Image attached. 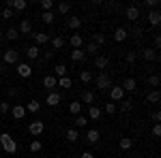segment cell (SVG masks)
<instances>
[{"instance_id":"1","label":"cell","mask_w":161,"mask_h":158,"mask_svg":"<svg viewBox=\"0 0 161 158\" xmlns=\"http://www.w3.org/2000/svg\"><path fill=\"white\" fill-rule=\"evenodd\" d=\"M0 145H2V150H4L7 154H15V152H17V143H15V139H13L9 133L0 135Z\"/></svg>"},{"instance_id":"2","label":"cell","mask_w":161,"mask_h":158,"mask_svg":"<svg viewBox=\"0 0 161 158\" xmlns=\"http://www.w3.org/2000/svg\"><path fill=\"white\" fill-rule=\"evenodd\" d=\"M17 62H19V51H17V49H7V51H4V54H2V64H7V66H9V64H17Z\"/></svg>"},{"instance_id":"3","label":"cell","mask_w":161,"mask_h":158,"mask_svg":"<svg viewBox=\"0 0 161 158\" xmlns=\"http://www.w3.org/2000/svg\"><path fill=\"white\" fill-rule=\"evenodd\" d=\"M43 130H45V122H43V120H35V122L28 124V133L32 135V137H39Z\"/></svg>"},{"instance_id":"4","label":"cell","mask_w":161,"mask_h":158,"mask_svg":"<svg viewBox=\"0 0 161 158\" xmlns=\"http://www.w3.org/2000/svg\"><path fill=\"white\" fill-rule=\"evenodd\" d=\"M110 85H112V79H110V75H108V73L97 75V88H99V90H108Z\"/></svg>"},{"instance_id":"5","label":"cell","mask_w":161,"mask_h":158,"mask_svg":"<svg viewBox=\"0 0 161 158\" xmlns=\"http://www.w3.org/2000/svg\"><path fill=\"white\" fill-rule=\"evenodd\" d=\"M17 75H19V77H30V75H32V66H30V64H28V62H17Z\"/></svg>"},{"instance_id":"6","label":"cell","mask_w":161,"mask_h":158,"mask_svg":"<svg viewBox=\"0 0 161 158\" xmlns=\"http://www.w3.org/2000/svg\"><path fill=\"white\" fill-rule=\"evenodd\" d=\"M123 96H125V90L120 88V85H112V88H110V98H112V100L120 103V100H123Z\"/></svg>"},{"instance_id":"7","label":"cell","mask_w":161,"mask_h":158,"mask_svg":"<svg viewBox=\"0 0 161 158\" xmlns=\"http://www.w3.org/2000/svg\"><path fill=\"white\" fill-rule=\"evenodd\" d=\"M11 115H13V120H24L26 118V107L24 105H13L11 107Z\"/></svg>"},{"instance_id":"8","label":"cell","mask_w":161,"mask_h":158,"mask_svg":"<svg viewBox=\"0 0 161 158\" xmlns=\"http://www.w3.org/2000/svg\"><path fill=\"white\" fill-rule=\"evenodd\" d=\"M80 103H82V105H88V107H90V105L95 103V94H92L90 90H84V92H82V96H80Z\"/></svg>"},{"instance_id":"9","label":"cell","mask_w":161,"mask_h":158,"mask_svg":"<svg viewBox=\"0 0 161 158\" xmlns=\"http://www.w3.org/2000/svg\"><path fill=\"white\" fill-rule=\"evenodd\" d=\"M17 32H19V34H30V32H32V24H30L28 19H22L19 26H17Z\"/></svg>"},{"instance_id":"10","label":"cell","mask_w":161,"mask_h":158,"mask_svg":"<svg viewBox=\"0 0 161 158\" xmlns=\"http://www.w3.org/2000/svg\"><path fill=\"white\" fill-rule=\"evenodd\" d=\"M64 137H67V141H71V143H75V141L80 139V130L71 126V128H67V130H64Z\"/></svg>"},{"instance_id":"11","label":"cell","mask_w":161,"mask_h":158,"mask_svg":"<svg viewBox=\"0 0 161 158\" xmlns=\"http://www.w3.org/2000/svg\"><path fill=\"white\" fill-rule=\"evenodd\" d=\"M52 71H54V77H56V79H60V77H67V73H69V69H67L64 64H56Z\"/></svg>"},{"instance_id":"12","label":"cell","mask_w":161,"mask_h":158,"mask_svg":"<svg viewBox=\"0 0 161 158\" xmlns=\"http://www.w3.org/2000/svg\"><path fill=\"white\" fill-rule=\"evenodd\" d=\"M69 43H71V47H73V49H82V45H84V38H82V34H71Z\"/></svg>"},{"instance_id":"13","label":"cell","mask_w":161,"mask_h":158,"mask_svg":"<svg viewBox=\"0 0 161 158\" xmlns=\"http://www.w3.org/2000/svg\"><path fill=\"white\" fill-rule=\"evenodd\" d=\"M86 126H88V118H84L82 113L73 118V128H86Z\"/></svg>"},{"instance_id":"14","label":"cell","mask_w":161,"mask_h":158,"mask_svg":"<svg viewBox=\"0 0 161 158\" xmlns=\"http://www.w3.org/2000/svg\"><path fill=\"white\" fill-rule=\"evenodd\" d=\"M137 17H140V9H137L136 4H131V7H127V19H131V22H136Z\"/></svg>"},{"instance_id":"15","label":"cell","mask_w":161,"mask_h":158,"mask_svg":"<svg viewBox=\"0 0 161 158\" xmlns=\"http://www.w3.org/2000/svg\"><path fill=\"white\" fill-rule=\"evenodd\" d=\"M127 37H129V32H127L125 28H116V30H114V41H116V43H123Z\"/></svg>"},{"instance_id":"16","label":"cell","mask_w":161,"mask_h":158,"mask_svg":"<svg viewBox=\"0 0 161 158\" xmlns=\"http://www.w3.org/2000/svg\"><path fill=\"white\" fill-rule=\"evenodd\" d=\"M32 37H35V43H37V47H39V45H45V43L50 41V34H45V32H35Z\"/></svg>"},{"instance_id":"17","label":"cell","mask_w":161,"mask_h":158,"mask_svg":"<svg viewBox=\"0 0 161 158\" xmlns=\"http://www.w3.org/2000/svg\"><path fill=\"white\" fill-rule=\"evenodd\" d=\"M69 58L73 62H82L84 58H86V54H84V49H73L71 54H69Z\"/></svg>"},{"instance_id":"18","label":"cell","mask_w":161,"mask_h":158,"mask_svg":"<svg viewBox=\"0 0 161 158\" xmlns=\"http://www.w3.org/2000/svg\"><path fill=\"white\" fill-rule=\"evenodd\" d=\"M101 118V109L97 105H90L88 107V120H99Z\"/></svg>"},{"instance_id":"19","label":"cell","mask_w":161,"mask_h":158,"mask_svg":"<svg viewBox=\"0 0 161 158\" xmlns=\"http://www.w3.org/2000/svg\"><path fill=\"white\" fill-rule=\"evenodd\" d=\"M69 113H71V115H80V113H82V103H80V100L69 103Z\"/></svg>"},{"instance_id":"20","label":"cell","mask_w":161,"mask_h":158,"mask_svg":"<svg viewBox=\"0 0 161 158\" xmlns=\"http://www.w3.org/2000/svg\"><path fill=\"white\" fill-rule=\"evenodd\" d=\"M60 94H58V92H52L50 96L45 98V103H47V105H50V107H56V105H58V103H60Z\"/></svg>"},{"instance_id":"21","label":"cell","mask_w":161,"mask_h":158,"mask_svg":"<svg viewBox=\"0 0 161 158\" xmlns=\"http://www.w3.org/2000/svg\"><path fill=\"white\" fill-rule=\"evenodd\" d=\"M148 22H150L153 26H159V22H161V15H159V11H157V9L148 11Z\"/></svg>"},{"instance_id":"22","label":"cell","mask_w":161,"mask_h":158,"mask_svg":"<svg viewBox=\"0 0 161 158\" xmlns=\"http://www.w3.org/2000/svg\"><path fill=\"white\" fill-rule=\"evenodd\" d=\"M136 79H133V77H131V79H125L123 81V85H120V88H123L125 92H133V90H136Z\"/></svg>"},{"instance_id":"23","label":"cell","mask_w":161,"mask_h":158,"mask_svg":"<svg viewBox=\"0 0 161 158\" xmlns=\"http://www.w3.org/2000/svg\"><path fill=\"white\" fill-rule=\"evenodd\" d=\"M39 109H41V103L39 100H30L26 105V113H39Z\"/></svg>"},{"instance_id":"24","label":"cell","mask_w":161,"mask_h":158,"mask_svg":"<svg viewBox=\"0 0 161 158\" xmlns=\"http://www.w3.org/2000/svg\"><path fill=\"white\" fill-rule=\"evenodd\" d=\"M67 26H69L71 30H80V26H82V17H69V19H67Z\"/></svg>"},{"instance_id":"25","label":"cell","mask_w":161,"mask_h":158,"mask_svg":"<svg viewBox=\"0 0 161 158\" xmlns=\"http://www.w3.org/2000/svg\"><path fill=\"white\" fill-rule=\"evenodd\" d=\"M26 56H28L30 60H37V58H39V47H37V45H30V47H26Z\"/></svg>"},{"instance_id":"26","label":"cell","mask_w":161,"mask_h":158,"mask_svg":"<svg viewBox=\"0 0 161 158\" xmlns=\"http://www.w3.org/2000/svg\"><path fill=\"white\" fill-rule=\"evenodd\" d=\"M56 85H62L64 90H69V88L73 85V81H71V77L67 75V77H60V79H56Z\"/></svg>"},{"instance_id":"27","label":"cell","mask_w":161,"mask_h":158,"mask_svg":"<svg viewBox=\"0 0 161 158\" xmlns=\"http://www.w3.org/2000/svg\"><path fill=\"white\" fill-rule=\"evenodd\" d=\"M142 58H144V60H157L159 54H157L155 49H144V51H142Z\"/></svg>"},{"instance_id":"28","label":"cell","mask_w":161,"mask_h":158,"mask_svg":"<svg viewBox=\"0 0 161 158\" xmlns=\"http://www.w3.org/2000/svg\"><path fill=\"white\" fill-rule=\"evenodd\" d=\"M43 85H45L47 90L56 88V77H54V75H45V77H43Z\"/></svg>"},{"instance_id":"29","label":"cell","mask_w":161,"mask_h":158,"mask_svg":"<svg viewBox=\"0 0 161 158\" xmlns=\"http://www.w3.org/2000/svg\"><path fill=\"white\" fill-rule=\"evenodd\" d=\"M131 145H133V141H131L129 137H123V139L118 141V147H120L123 152H127V150H131Z\"/></svg>"},{"instance_id":"30","label":"cell","mask_w":161,"mask_h":158,"mask_svg":"<svg viewBox=\"0 0 161 158\" xmlns=\"http://www.w3.org/2000/svg\"><path fill=\"white\" fill-rule=\"evenodd\" d=\"M86 141L88 143H97L99 141V130H86Z\"/></svg>"},{"instance_id":"31","label":"cell","mask_w":161,"mask_h":158,"mask_svg":"<svg viewBox=\"0 0 161 158\" xmlns=\"http://www.w3.org/2000/svg\"><path fill=\"white\" fill-rule=\"evenodd\" d=\"M108 66V58L105 56H95V69H105Z\"/></svg>"},{"instance_id":"32","label":"cell","mask_w":161,"mask_h":158,"mask_svg":"<svg viewBox=\"0 0 161 158\" xmlns=\"http://www.w3.org/2000/svg\"><path fill=\"white\" fill-rule=\"evenodd\" d=\"M26 7H28L26 0H13V2H11V9H15V11H24Z\"/></svg>"},{"instance_id":"33","label":"cell","mask_w":161,"mask_h":158,"mask_svg":"<svg viewBox=\"0 0 161 158\" xmlns=\"http://www.w3.org/2000/svg\"><path fill=\"white\" fill-rule=\"evenodd\" d=\"M4 37L9 38V41H17V38H19V32H17V28H9V30L4 32Z\"/></svg>"},{"instance_id":"34","label":"cell","mask_w":161,"mask_h":158,"mask_svg":"<svg viewBox=\"0 0 161 158\" xmlns=\"http://www.w3.org/2000/svg\"><path fill=\"white\" fill-rule=\"evenodd\" d=\"M159 98H161L159 90H153L148 96H146V100H148V103H153V105H157V103H159Z\"/></svg>"},{"instance_id":"35","label":"cell","mask_w":161,"mask_h":158,"mask_svg":"<svg viewBox=\"0 0 161 158\" xmlns=\"http://www.w3.org/2000/svg\"><path fill=\"white\" fill-rule=\"evenodd\" d=\"M84 54H90V56H97V54H99V47H97V45H95V43L90 41V43L86 45V49H84Z\"/></svg>"},{"instance_id":"36","label":"cell","mask_w":161,"mask_h":158,"mask_svg":"<svg viewBox=\"0 0 161 158\" xmlns=\"http://www.w3.org/2000/svg\"><path fill=\"white\" fill-rule=\"evenodd\" d=\"M92 43L97 45V47H101V45H105V34H92Z\"/></svg>"},{"instance_id":"37","label":"cell","mask_w":161,"mask_h":158,"mask_svg":"<svg viewBox=\"0 0 161 158\" xmlns=\"http://www.w3.org/2000/svg\"><path fill=\"white\" fill-rule=\"evenodd\" d=\"M80 81L90 84V81H92V73H90V71H80Z\"/></svg>"},{"instance_id":"38","label":"cell","mask_w":161,"mask_h":158,"mask_svg":"<svg viewBox=\"0 0 161 158\" xmlns=\"http://www.w3.org/2000/svg\"><path fill=\"white\" fill-rule=\"evenodd\" d=\"M56 9H58V13H60V15H67V13L71 11V4H69V2H60Z\"/></svg>"},{"instance_id":"39","label":"cell","mask_w":161,"mask_h":158,"mask_svg":"<svg viewBox=\"0 0 161 158\" xmlns=\"http://www.w3.org/2000/svg\"><path fill=\"white\" fill-rule=\"evenodd\" d=\"M52 47H54V49L64 47V38H62V37H54V38H52Z\"/></svg>"},{"instance_id":"40","label":"cell","mask_w":161,"mask_h":158,"mask_svg":"<svg viewBox=\"0 0 161 158\" xmlns=\"http://www.w3.org/2000/svg\"><path fill=\"white\" fill-rule=\"evenodd\" d=\"M41 9H43V13H47L54 9V2L52 0H41Z\"/></svg>"},{"instance_id":"41","label":"cell","mask_w":161,"mask_h":158,"mask_svg":"<svg viewBox=\"0 0 161 158\" xmlns=\"http://www.w3.org/2000/svg\"><path fill=\"white\" fill-rule=\"evenodd\" d=\"M41 150H43L41 141H32V143H30V152H32V154H37V152H41Z\"/></svg>"},{"instance_id":"42","label":"cell","mask_w":161,"mask_h":158,"mask_svg":"<svg viewBox=\"0 0 161 158\" xmlns=\"http://www.w3.org/2000/svg\"><path fill=\"white\" fill-rule=\"evenodd\" d=\"M41 19H43V22H45V24H52V22H54V13H52V11L43 13V17H41Z\"/></svg>"},{"instance_id":"43","label":"cell","mask_w":161,"mask_h":158,"mask_svg":"<svg viewBox=\"0 0 161 158\" xmlns=\"http://www.w3.org/2000/svg\"><path fill=\"white\" fill-rule=\"evenodd\" d=\"M9 111H11V105H9V103H0V113H2V115L9 113Z\"/></svg>"},{"instance_id":"44","label":"cell","mask_w":161,"mask_h":158,"mask_svg":"<svg viewBox=\"0 0 161 158\" xmlns=\"http://www.w3.org/2000/svg\"><path fill=\"white\" fill-rule=\"evenodd\" d=\"M144 7H146V9H148V7L157 9V7H159V0H146V2H144Z\"/></svg>"},{"instance_id":"45","label":"cell","mask_w":161,"mask_h":158,"mask_svg":"<svg viewBox=\"0 0 161 158\" xmlns=\"http://www.w3.org/2000/svg\"><path fill=\"white\" fill-rule=\"evenodd\" d=\"M114 111H116V103H108V105H105V113H114Z\"/></svg>"},{"instance_id":"46","label":"cell","mask_w":161,"mask_h":158,"mask_svg":"<svg viewBox=\"0 0 161 158\" xmlns=\"http://www.w3.org/2000/svg\"><path fill=\"white\" fill-rule=\"evenodd\" d=\"M148 81H150V85H159V75H150Z\"/></svg>"},{"instance_id":"47","label":"cell","mask_w":161,"mask_h":158,"mask_svg":"<svg viewBox=\"0 0 161 158\" xmlns=\"http://www.w3.org/2000/svg\"><path fill=\"white\" fill-rule=\"evenodd\" d=\"M2 17H4V19H11L13 11H11V9H2Z\"/></svg>"},{"instance_id":"48","label":"cell","mask_w":161,"mask_h":158,"mask_svg":"<svg viewBox=\"0 0 161 158\" xmlns=\"http://www.w3.org/2000/svg\"><path fill=\"white\" fill-rule=\"evenodd\" d=\"M120 103H123V105H120V109H123V111H131V107H133L131 103H127V100H120Z\"/></svg>"},{"instance_id":"49","label":"cell","mask_w":161,"mask_h":158,"mask_svg":"<svg viewBox=\"0 0 161 158\" xmlns=\"http://www.w3.org/2000/svg\"><path fill=\"white\" fill-rule=\"evenodd\" d=\"M136 60H137V56L133 51H129V54H127V62H136Z\"/></svg>"},{"instance_id":"50","label":"cell","mask_w":161,"mask_h":158,"mask_svg":"<svg viewBox=\"0 0 161 158\" xmlns=\"http://www.w3.org/2000/svg\"><path fill=\"white\" fill-rule=\"evenodd\" d=\"M153 135H155V137H159V135H161V126H159V124L153 126Z\"/></svg>"},{"instance_id":"51","label":"cell","mask_w":161,"mask_h":158,"mask_svg":"<svg viewBox=\"0 0 161 158\" xmlns=\"http://www.w3.org/2000/svg\"><path fill=\"white\" fill-rule=\"evenodd\" d=\"M150 118H153V120H155V124H159V120H161V113H159V111H155V113H153V115H150Z\"/></svg>"},{"instance_id":"52","label":"cell","mask_w":161,"mask_h":158,"mask_svg":"<svg viewBox=\"0 0 161 158\" xmlns=\"http://www.w3.org/2000/svg\"><path fill=\"white\" fill-rule=\"evenodd\" d=\"M80 158H95V154H92V152H82Z\"/></svg>"},{"instance_id":"53","label":"cell","mask_w":161,"mask_h":158,"mask_svg":"<svg viewBox=\"0 0 161 158\" xmlns=\"http://www.w3.org/2000/svg\"><path fill=\"white\" fill-rule=\"evenodd\" d=\"M43 58H45V62L52 60V58H54V51H45V56H43Z\"/></svg>"},{"instance_id":"54","label":"cell","mask_w":161,"mask_h":158,"mask_svg":"<svg viewBox=\"0 0 161 158\" xmlns=\"http://www.w3.org/2000/svg\"><path fill=\"white\" fill-rule=\"evenodd\" d=\"M7 73V64H2V62H0V75H4Z\"/></svg>"},{"instance_id":"55","label":"cell","mask_w":161,"mask_h":158,"mask_svg":"<svg viewBox=\"0 0 161 158\" xmlns=\"http://www.w3.org/2000/svg\"><path fill=\"white\" fill-rule=\"evenodd\" d=\"M2 37H4V32H2V30H0V41H2Z\"/></svg>"},{"instance_id":"56","label":"cell","mask_w":161,"mask_h":158,"mask_svg":"<svg viewBox=\"0 0 161 158\" xmlns=\"http://www.w3.org/2000/svg\"><path fill=\"white\" fill-rule=\"evenodd\" d=\"M127 158H129V156H127Z\"/></svg>"}]
</instances>
